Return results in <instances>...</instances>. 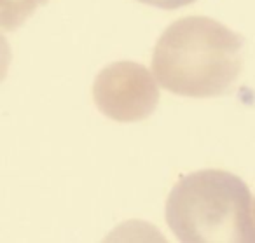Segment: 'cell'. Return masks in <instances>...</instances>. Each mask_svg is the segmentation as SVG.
I'll list each match as a JSON object with an SVG mask.
<instances>
[{
    "label": "cell",
    "instance_id": "obj_3",
    "mask_svg": "<svg viewBox=\"0 0 255 243\" xmlns=\"http://www.w3.org/2000/svg\"><path fill=\"white\" fill-rule=\"evenodd\" d=\"M93 100L102 114L117 123L143 121L156 110L159 88L154 75L135 61H116L95 79Z\"/></svg>",
    "mask_w": 255,
    "mask_h": 243
},
{
    "label": "cell",
    "instance_id": "obj_1",
    "mask_svg": "<svg viewBox=\"0 0 255 243\" xmlns=\"http://www.w3.org/2000/svg\"><path fill=\"white\" fill-rule=\"evenodd\" d=\"M245 39L206 16L171 23L152 53V72L164 89L213 98L233 89L243 68Z\"/></svg>",
    "mask_w": 255,
    "mask_h": 243
},
{
    "label": "cell",
    "instance_id": "obj_2",
    "mask_svg": "<svg viewBox=\"0 0 255 243\" xmlns=\"http://www.w3.org/2000/svg\"><path fill=\"white\" fill-rule=\"evenodd\" d=\"M166 222L184 243H250L255 238L252 193L226 170H199L171 189Z\"/></svg>",
    "mask_w": 255,
    "mask_h": 243
},
{
    "label": "cell",
    "instance_id": "obj_6",
    "mask_svg": "<svg viewBox=\"0 0 255 243\" xmlns=\"http://www.w3.org/2000/svg\"><path fill=\"white\" fill-rule=\"evenodd\" d=\"M138 2H143L147 5H154V7L159 9H166V11H173V9H180L184 5H189L196 0H138Z\"/></svg>",
    "mask_w": 255,
    "mask_h": 243
},
{
    "label": "cell",
    "instance_id": "obj_4",
    "mask_svg": "<svg viewBox=\"0 0 255 243\" xmlns=\"http://www.w3.org/2000/svg\"><path fill=\"white\" fill-rule=\"evenodd\" d=\"M47 0H0V28L16 30Z\"/></svg>",
    "mask_w": 255,
    "mask_h": 243
},
{
    "label": "cell",
    "instance_id": "obj_5",
    "mask_svg": "<svg viewBox=\"0 0 255 243\" xmlns=\"http://www.w3.org/2000/svg\"><path fill=\"white\" fill-rule=\"evenodd\" d=\"M12 61V51L9 46L7 39H5L2 33H0V82L7 77L9 67H11Z\"/></svg>",
    "mask_w": 255,
    "mask_h": 243
}]
</instances>
